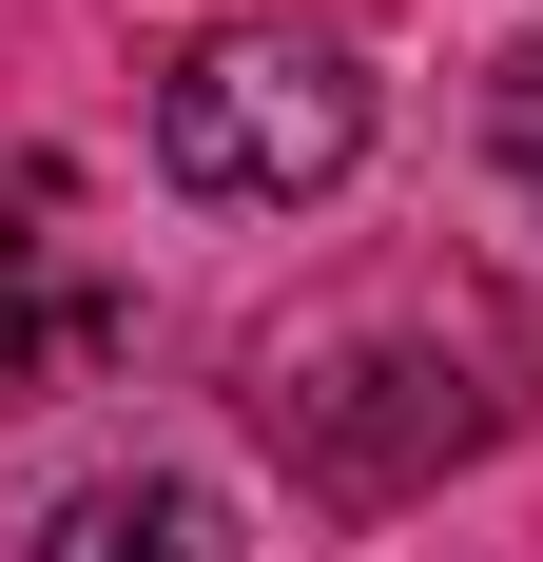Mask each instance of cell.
<instances>
[{"label":"cell","mask_w":543,"mask_h":562,"mask_svg":"<svg viewBox=\"0 0 543 562\" xmlns=\"http://www.w3.org/2000/svg\"><path fill=\"white\" fill-rule=\"evenodd\" d=\"M117 349V291L58 272V175H20V233H0V389H78Z\"/></svg>","instance_id":"3957f363"},{"label":"cell","mask_w":543,"mask_h":562,"mask_svg":"<svg viewBox=\"0 0 543 562\" xmlns=\"http://www.w3.org/2000/svg\"><path fill=\"white\" fill-rule=\"evenodd\" d=\"M40 562H253V543H233V505H214V485H175V465H117V485H58Z\"/></svg>","instance_id":"277c9868"},{"label":"cell","mask_w":543,"mask_h":562,"mask_svg":"<svg viewBox=\"0 0 543 562\" xmlns=\"http://www.w3.org/2000/svg\"><path fill=\"white\" fill-rule=\"evenodd\" d=\"M524 407H543V330L486 272H388V291H350V311H311V330L253 349V427L330 505H408L428 465L505 447Z\"/></svg>","instance_id":"6da1fadb"},{"label":"cell","mask_w":543,"mask_h":562,"mask_svg":"<svg viewBox=\"0 0 543 562\" xmlns=\"http://www.w3.org/2000/svg\"><path fill=\"white\" fill-rule=\"evenodd\" d=\"M486 116H505V156H524V194H543V58H505V98H486Z\"/></svg>","instance_id":"5b68a950"},{"label":"cell","mask_w":543,"mask_h":562,"mask_svg":"<svg viewBox=\"0 0 543 562\" xmlns=\"http://www.w3.org/2000/svg\"><path fill=\"white\" fill-rule=\"evenodd\" d=\"M350 156H369V58L330 20H214V40H175V78H156V175L175 194L311 214V194H350Z\"/></svg>","instance_id":"7a4b0ae2"}]
</instances>
